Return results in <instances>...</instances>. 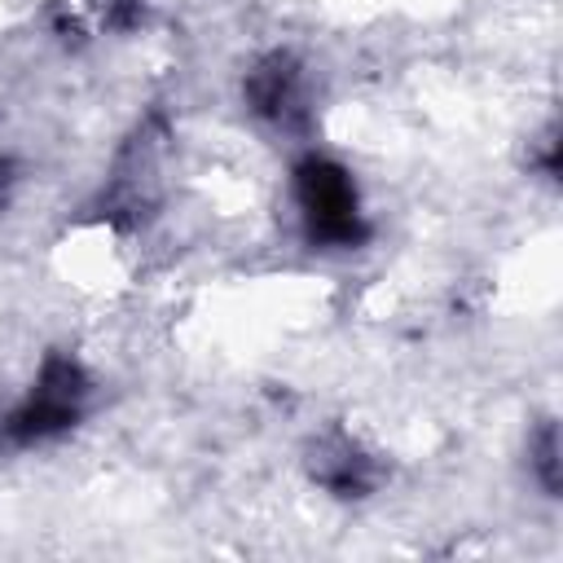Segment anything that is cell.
<instances>
[{"label": "cell", "mask_w": 563, "mask_h": 563, "mask_svg": "<svg viewBox=\"0 0 563 563\" xmlns=\"http://www.w3.org/2000/svg\"><path fill=\"white\" fill-rule=\"evenodd\" d=\"M9 189H13V163H9V158H0V207L9 202Z\"/></svg>", "instance_id": "8992f818"}, {"label": "cell", "mask_w": 563, "mask_h": 563, "mask_svg": "<svg viewBox=\"0 0 563 563\" xmlns=\"http://www.w3.org/2000/svg\"><path fill=\"white\" fill-rule=\"evenodd\" d=\"M295 202L303 216V229L317 246H361L365 242V216H361V198L356 185L347 176V167H339L334 158H303L295 167Z\"/></svg>", "instance_id": "6da1fadb"}, {"label": "cell", "mask_w": 563, "mask_h": 563, "mask_svg": "<svg viewBox=\"0 0 563 563\" xmlns=\"http://www.w3.org/2000/svg\"><path fill=\"white\" fill-rule=\"evenodd\" d=\"M246 101H251V110L255 114H264V119H273V123H303L308 119V106H303V75H299V66L290 62V57H282V53H273V57H264L255 70H251V79H246Z\"/></svg>", "instance_id": "3957f363"}, {"label": "cell", "mask_w": 563, "mask_h": 563, "mask_svg": "<svg viewBox=\"0 0 563 563\" xmlns=\"http://www.w3.org/2000/svg\"><path fill=\"white\" fill-rule=\"evenodd\" d=\"M317 479L334 493V497H365L374 475H369V457L352 444H339L330 449L321 462H317Z\"/></svg>", "instance_id": "277c9868"}, {"label": "cell", "mask_w": 563, "mask_h": 563, "mask_svg": "<svg viewBox=\"0 0 563 563\" xmlns=\"http://www.w3.org/2000/svg\"><path fill=\"white\" fill-rule=\"evenodd\" d=\"M532 466H537L545 493H559V431L554 427H541V435L532 444Z\"/></svg>", "instance_id": "5b68a950"}, {"label": "cell", "mask_w": 563, "mask_h": 563, "mask_svg": "<svg viewBox=\"0 0 563 563\" xmlns=\"http://www.w3.org/2000/svg\"><path fill=\"white\" fill-rule=\"evenodd\" d=\"M84 396H88V374L70 356L53 352L40 365V378H35L31 396L0 418V440H9V444H44V440L70 431L79 422Z\"/></svg>", "instance_id": "7a4b0ae2"}]
</instances>
